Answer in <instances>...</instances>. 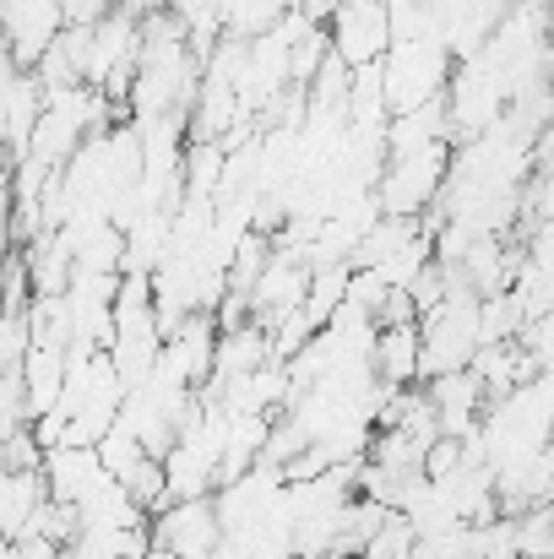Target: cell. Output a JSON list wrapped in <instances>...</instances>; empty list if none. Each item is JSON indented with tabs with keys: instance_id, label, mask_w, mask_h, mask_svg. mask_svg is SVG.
<instances>
[{
	"instance_id": "cell-3",
	"label": "cell",
	"mask_w": 554,
	"mask_h": 559,
	"mask_svg": "<svg viewBox=\"0 0 554 559\" xmlns=\"http://www.w3.org/2000/svg\"><path fill=\"white\" fill-rule=\"evenodd\" d=\"M49 500L44 467H0V538H27Z\"/></svg>"
},
{
	"instance_id": "cell-1",
	"label": "cell",
	"mask_w": 554,
	"mask_h": 559,
	"mask_svg": "<svg viewBox=\"0 0 554 559\" xmlns=\"http://www.w3.org/2000/svg\"><path fill=\"white\" fill-rule=\"evenodd\" d=\"M148 527H153V544H164V549H175L185 559H207L223 549V522H217V500L212 495H201V500H164L148 516Z\"/></svg>"
},
{
	"instance_id": "cell-2",
	"label": "cell",
	"mask_w": 554,
	"mask_h": 559,
	"mask_svg": "<svg viewBox=\"0 0 554 559\" xmlns=\"http://www.w3.org/2000/svg\"><path fill=\"white\" fill-rule=\"evenodd\" d=\"M332 44H338L343 66H359V71L375 66L391 49V11H386V0H349L338 11Z\"/></svg>"
}]
</instances>
